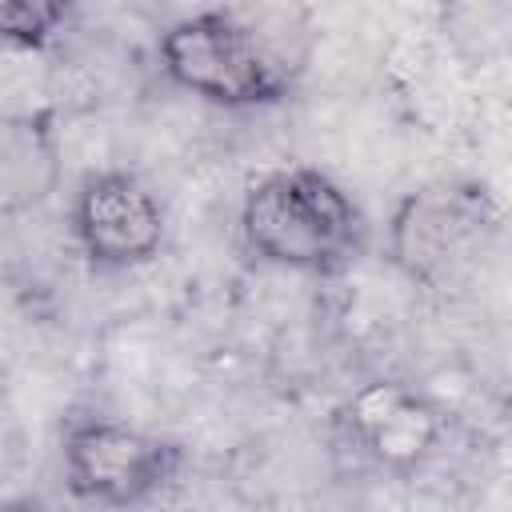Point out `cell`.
Returning <instances> with one entry per match:
<instances>
[{"label": "cell", "instance_id": "277c9868", "mask_svg": "<svg viewBox=\"0 0 512 512\" xmlns=\"http://www.w3.org/2000/svg\"><path fill=\"white\" fill-rule=\"evenodd\" d=\"M64 484L76 500L132 508L156 496L180 468V448L148 428L92 416L64 428Z\"/></svg>", "mask_w": 512, "mask_h": 512}, {"label": "cell", "instance_id": "6da1fadb", "mask_svg": "<svg viewBox=\"0 0 512 512\" xmlns=\"http://www.w3.org/2000/svg\"><path fill=\"white\" fill-rule=\"evenodd\" d=\"M312 56L304 8H208L160 32V68L220 108H260L292 92Z\"/></svg>", "mask_w": 512, "mask_h": 512}, {"label": "cell", "instance_id": "8992f818", "mask_svg": "<svg viewBox=\"0 0 512 512\" xmlns=\"http://www.w3.org/2000/svg\"><path fill=\"white\" fill-rule=\"evenodd\" d=\"M348 428L380 468L412 472L436 452L444 416L420 392L396 380H372L348 400Z\"/></svg>", "mask_w": 512, "mask_h": 512}, {"label": "cell", "instance_id": "3957f363", "mask_svg": "<svg viewBox=\"0 0 512 512\" xmlns=\"http://www.w3.org/2000/svg\"><path fill=\"white\" fill-rule=\"evenodd\" d=\"M496 208L476 184H432L408 192L392 212L388 248L408 280L448 288L464 280L496 236Z\"/></svg>", "mask_w": 512, "mask_h": 512}, {"label": "cell", "instance_id": "9c48e42d", "mask_svg": "<svg viewBox=\"0 0 512 512\" xmlns=\"http://www.w3.org/2000/svg\"><path fill=\"white\" fill-rule=\"evenodd\" d=\"M0 512H48L40 500H28V496H16V500H0Z\"/></svg>", "mask_w": 512, "mask_h": 512}, {"label": "cell", "instance_id": "ba28073f", "mask_svg": "<svg viewBox=\"0 0 512 512\" xmlns=\"http://www.w3.org/2000/svg\"><path fill=\"white\" fill-rule=\"evenodd\" d=\"M68 20V8L56 0H0V44L8 48H44Z\"/></svg>", "mask_w": 512, "mask_h": 512}, {"label": "cell", "instance_id": "7a4b0ae2", "mask_svg": "<svg viewBox=\"0 0 512 512\" xmlns=\"http://www.w3.org/2000/svg\"><path fill=\"white\" fill-rule=\"evenodd\" d=\"M240 236L252 256L296 272H340L368 244L356 200L320 168L288 164L256 176L240 204Z\"/></svg>", "mask_w": 512, "mask_h": 512}, {"label": "cell", "instance_id": "52a82bcc", "mask_svg": "<svg viewBox=\"0 0 512 512\" xmlns=\"http://www.w3.org/2000/svg\"><path fill=\"white\" fill-rule=\"evenodd\" d=\"M60 184L52 112H0V220L40 208Z\"/></svg>", "mask_w": 512, "mask_h": 512}, {"label": "cell", "instance_id": "5b68a950", "mask_svg": "<svg viewBox=\"0 0 512 512\" xmlns=\"http://www.w3.org/2000/svg\"><path fill=\"white\" fill-rule=\"evenodd\" d=\"M72 232L88 264L120 272L148 264L164 244V208L152 188L124 172H88L72 200Z\"/></svg>", "mask_w": 512, "mask_h": 512}]
</instances>
